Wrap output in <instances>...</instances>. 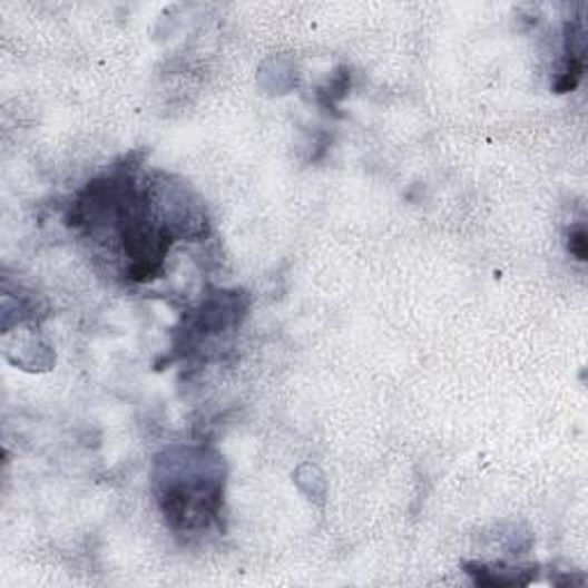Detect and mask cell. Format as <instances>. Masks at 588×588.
Masks as SVG:
<instances>
[{
	"instance_id": "cell-1",
	"label": "cell",
	"mask_w": 588,
	"mask_h": 588,
	"mask_svg": "<svg viewBox=\"0 0 588 588\" xmlns=\"http://www.w3.org/2000/svg\"><path fill=\"white\" fill-rule=\"evenodd\" d=\"M184 462H187V471L184 473L182 467L175 464L168 471L166 481L159 478V481H164L159 501L173 529L200 531L207 529L209 522L218 514L224 488H220L218 473L212 471L207 464L200 471L205 458H198V464H192V460Z\"/></svg>"
},
{
	"instance_id": "cell-2",
	"label": "cell",
	"mask_w": 588,
	"mask_h": 588,
	"mask_svg": "<svg viewBox=\"0 0 588 588\" xmlns=\"http://www.w3.org/2000/svg\"><path fill=\"white\" fill-rule=\"evenodd\" d=\"M570 253H575L579 261H584L586 257V233H584V228H577L570 235Z\"/></svg>"
}]
</instances>
